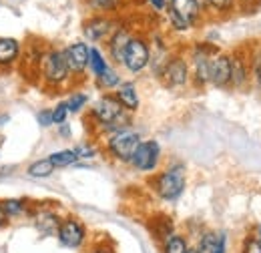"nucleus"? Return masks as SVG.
Returning a JSON list of instances; mask_svg holds the SVG:
<instances>
[{
	"label": "nucleus",
	"mask_w": 261,
	"mask_h": 253,
	"mask_svg": "<svg viewBox=\"0 0 261 253\" xmlns=\"http://www.w3.org/2000/svg\"><path fill=\"white\" fill-rule=\"evenodd\" d=\"M159 161H161V145L151 139V141H141V145L137 147L130 159V165L141 173H149L159 167Z\"/></svg>",
	"instance_id": "nucleus-6"
},
{
	"label": "nucleus",
	"mask_w": 261,
	"mask_h": 253,
	"mask_svg": "<svg viewBox=\"0 0 261 253\" xmlns=\"http://www.w3.org/2000/svg\"><path fill=\"white\" fill-rule=\"evenodd\" d=\"M8 121H10V117H8V115H4V113H0V127L6 125Z\"/></svg>",
	"instance_id": "nucleus-35"
},
{
	"label": "nucleus",
	"mask_w": 261,
	"mask_h": 253,
	"mask_svg": "<svg viewBox=\"0 0 261 253\" xmlns=\"http://www.w3.org/2000/svg\"><path fill=\"white\" fill-rule=\"evenodd\" d=\"M209 83L223 89L231 85V61L229 55H213L209 64Z\"/></svg>",
	"instance_id": "nucleus-11"
},
{
	"label": "nucleus",
	"mask_w": 261,
	"mask_h": 253,
	"mask_svg": "<svg viewBox=\"0 0 261 253\" xmlns=\"http://www.w3.org/2000/svg\"><path fill=\"white\" fill-rule=\"evenodd\" d=\"M87 103H89V96L85 95V93H72L70 98L66 100L68 113H79V111H83Z\"/></svg>",
	"instance_id": "nucleus-26"
},
{
	"label": "nucleus",
	"mask_w": 261,
	"mask_h": 253,
	"mask_svg": "<svg viewBox=\"0 0 261 253\" xmlns=\"http://www.w3.org/2000/svg\"><path fill=\"white\" fill-rule=\"evenodd\" d=\"M91 253H113V249H111V247H107L105 243H100V245H95Z\"/></svg>",
	"instance_id": "nucleus-33"
},
{
	"label": "nucleus",
	"mask_w": 261,
	"mask_h": 253,
	"mask_svg": "<svg viewBox=\"0 0 261 253\" xmlns=\"http://www.w3.org/2000/svg\"><path fill=\"white\" fill-rule=\"evenodd\" d=\"M115 98L119 100V105L129 111V113H135L139 109V95H137V87L133 83H123L117 87V93H115Z\"/></svg>",
	"instance_id": "nucleus-16"
},
{
	"label": "nucleus",
	"mask_w": 261,
	"mask_h": 253,
	"mask_svg": "<svg viewBox=\"0 0 261 253\" xmlns=\"http://www.w3.org/2000/svg\"><path fill=\"white\" fill-rule=\"evenodd\" d=\"M65 59L68 64V70L72 74H83L89 68V44L85 42H72L65 50Z\"/></svg>",
	"instance_id": "nucleus-10"
},
{
	"label": "nucleus",
	"mask_w": 261,
	"mask_h": 253,
	"mask_svg": "<svg viewBox=\"0 0 261 253\" xmlns=\"http://www.w3.org/2000/svg\"><path fill=\"white\" fill-rule=\"evenodd\" d=\"M111 31H113V22L105 16H93L89 22H85V36L93 42L102 40Z\"/></svg>",
	"instance_id": "nucleus-14"
},
{
	"label": "nucleus",
	"mask_w": 261,
	"mask_h": 253,
	"mask_svg": "<svg viewBox=\"0 0 261 253\" xmlns=\"http://www.w3.org/2000/svg\"><path fill=\"white\" fill-rule=\"evenodd\" d=\"M97 83L100 89H115V87H119L121 85V77H119V72L113 68V66H109L102 74H98L97 77Z\"/></svg>",
	"instance_id": "nucleus-24"
},
{
	"label": "nucleus",
	"mask_w": 261,
	"mask_h": 253,
	"mask_svg": "<svg viewBox=\"0 0 261 253\" xmlns=\"http://www.w3.org/2000/svg\"><path fill=\"white\" fill-rule=\"evenodd\" d=\"M197 253H227V233L225 231H205L199 237Z\"/></svg>",
	"instance_id": "nucleus-12"
},
{
	"label": "nucleus",
	"mask_w": 261,
	"mask_h": 253,
	"mask_svg": "<svg viewBox=\"0 0 261 253\" xmlns=\"http://www.w3.org/2000/svg\"><path fill=\"white\" fill-rule=\"evenodd\" d=\"M209 64H211V55L207 48H197L193 53V77L199 87L209 83Z\"/></svg>",
	"instance_id": "nucleus-13"
},
{
	"label": "nucleus",
	"mask_w": 261,
	"mask_h": 253,
	"mask_svg": "<svg viewBox=\"0 0 261 253\" xmlns=\"http://www.w3.org/2000/svg\"><path fill=\"white\" fill-rule=\"evenodd\" d=\"M189 251V243L183 235L173 233L163 241V253H187Z\"/></svg>",
	"instance_id": "nucleus-20"
},
{
	"label": "nucleus",
	"mask_w": 261,
	"mask_h": 253,
	"mask_svg": "<svg viewBox=\"0 0 261 253\" xmlns=\"http://www.w3.org/2000/svg\"><path fill=\"white\" fill-rule=\"evenodd\" d=\"M55 173V167H53V163L46 159H40V161H34L33 165L29 167V175L34 177V179H46V177H50Z\"/></svg>",
	"instance_id": "nucleus-22"
},
{
	"label": "nucleus",
	"mask_w": 261,
	"mask_h": 253,
	"mask_svg": "<svg viewBox=\"0 0 261 253\" xmlns=\"http://www.w3.org/2000/svg\"><path fill=\"white\" fill-rule=\"evenodd\" d=\"M42 74H44V83L50 85V87L63 85L68 79L70 70H68V64H66L63 50H50V53L44 55V59H42Z\"/></svg>",
	"instance_id": "nucleus-4"
},
{
	"label": "nucleus",
	"mask_w": 261,
	"mask_h": 253,
	"mask_svg": "<svg viewBox=\"0 0 261 253\" xmlns=\"http://www.w3.org/2000/svg\"><path fill=\"white\" fill-rule=\"evenodd\" d=\"M91 113H93V117L97 119L98 123L107 129V127L113 125V123H115L123 113H127V111L119 105V100L115 98V95H102L97 103L93 105V111H91Z\"/></svg>",
	"instance_id": "nucleus-8"
},
{
	"label": "nucleus",
	"mask_w": 261,
	"mask_h": 253,
	"mask_svg": "<svg viewBox=\"0 0 261 253\" xmlns=\"http://www.w3.org/2000/svg\"><path fill=\"white\" fill-rule=\"evenodd\" d=\"M89 4L95 10H113L117 6V0H89Z\"/></svg>",
	"instance_id": "nucleus-30"
},
{
	"label": "nucleus",
	"mask_w": 261,
	"mask_h": 253,
	"mask_svg": "<svg viewBox=\"0 0 261 253\" xmlns=\"http://www.w3.org/2000/svg\"><path fill=\"white\" fill-rule=\"evenodd\" d=\"M48 161L53 163L55 169H63V167H68V165H74L79 157L74 153V149H65V151H57L53 155H48Z\"/></svg>",
	"instance_id": "nucleus-21"
},
{
	"label": "nucleus",
	"mask_w": 261,
	"mask_h": 253,
	"mask_svg": "<svg viewBox=\"0 0 261 253\" xmlns=\"http://www.w3.org/2000/svg\"><path fill=\"white\" fill-rule=\"evenodd\" d=\"M187 183V169L181 163H173L155 179V193L165 201H175L183 195Z\"/></svg>",
	"instance_id": "nucleus-1"
},
{
	"label": "nucleus",
	"mask_w": 261,
	"mask_h": 253,
	"mask_svg": "<svg viewBox=\"0 0 261 253\" xmlns=\"http://www.w3.org/2000/svg\"><path fill=\"white\" fill-rule=\"evenodd\" d=\"M0 207L6 213V217H18L27 211V205H24L22 199H6V201L0 203Z\"/></svg>",
	"instance_id": "nucleus-25"
},
{
	"label": "nucleus",
	"mask_w": 261,
	"mask_h": 253,
	"mask_svg": "<svg viewBox=\"0 0 261 253\" xmlns=\"http://www.w3.org/2000/svg\"><path fill=\"white\" fill-rule=\"evenodd\" d=\"M161 77H163L165 85L171 89L183 87L189 81V66L183 57H171L169 61H165L161 68Z\"/></svg>",
	"instance_id": "nucleus-9"
},
{
	"label": "nucleus",
	"mask_w": 261,
	"mask_h": 253,
	"mask_svg": "<svg viewBox=\"0 0 261 253\" xmlns=\"http://www.w3.org/2000/svg\"><path fill=\"white\" fill-rule=\"evenodd\" d=\"M6 221H8V217H6V213H4V211H2V207H0V227H4Z\"/></svg>",
	"instance_id": "nucleus-34"
},
{
	"label": "nucleus",
	"mask_w": 261,
	"mask_h": 253,
	"mask_svg": "<svg viewBox=\"0 0 261 253\" xmlns=\"http://www.w3.org/2000/svg\"><path fill=\"white\" fill-rule=\"evenodd\" d=\"M20 55V42L16 38H0V66H10Z\"/></svg>",
	"instance_id": "nucleus-18"
},
{
	"label": "nucleus",
	"mask_w": 261,
	"mask_h": 253,
	"mask_svg": "<svg viewBox=\"0 0 261 253\" xmlns=\"http://www.w3.org/2000/svg\"><path fill=\"white\" fill-rule=\"evenodd\" d=\"M36 227H38V231H40L42 235L53 237V235L59 233L61 219H59V215L53 213V211H40V213L36 215Z\"/></svg>",
	"instance_id": "nucleus-17"
},
{
	"label": "nucleus",
	"mask_w": 261,
	"mask_h": 253,
	"mask_svg": "<svg viewBox=\"0 0 261 253\" xmlns=\"http://www.w3.org/2000/svg\"><path fill=\"white\" fill-rule=\"evenodd\" d=\"M89 68L93 70L95 79H97L98 74H102V72L109 68V63L105 61L102 53H100L98 48H95V46H91V48H89Z\"/></svg>",
	"instance_id": "nucleus-23"
},
{
	"label": "nucleus",
	"mask_w": 261,
	"mask_h": 253,
	"mask_svg": "<svg viewBox=\"0 0 261 253\" xmlns=\"http://www.w3.org/2000/svg\"><path fill=\"white\" fill-rule=\"evenodd\" d=\"M139 145H141V135L137 131H133V129L117 131L107 141L109 153L117 161H121V163H130V159H133Z\"/></svg>",
	"instance_id": "nucleus-3"
},
{
	"label": "nucleus",
	"mask_w": 261,
	"mask_h": 253,
	"mask_svg": "<svg viewBox=\"0 0 261 253\" xmlns=\"http://www.w3.org/2000/svg\"><path fill=\"white\" fill-rule=\"evenodd\" d=\"M199 16V0H169V22L175 31H189Z\"/></svg>",
	"instance_id": "nucleus-2"
},
{
	"label": "nucleus",
	"mask_w": 261,
	"mask_h": 253,
	"mask_svg": "<svg viewBox=\"0 0 261 253\" xmlns=\"http://www.w3.org/2000/svg\"><path fill=\"white\" fill-rule=\"evenodd\" d=\"M74 153L79 159H93L97 155V149L93 145H79V147H74Z\"/></svg>",
	"instance_id": "nucleus-29"
},
{
	"label": "nucleus",
	"mask_w": 261,
	"mask_h": 253,
	"mask_svg": "<svg viewBox=\"0 0 261 253\" xmlns=\"http://www.w3.org/2000/svg\"><path fill=\"white\" fill-rule=\"evenodd\" d=\"M59 241L68 247V249H79L85 245L87 241V227L79 219L74 217H68L65 221H61V227H59V233H57Z\"/></svg>",
	"instance_id": "nucleus-7"
},
{
	"label": "nucleus",
	"mask_w": 261,
	"mask_h": 253,
	"mask_svg": "<svg viewBox=\"0 0 261 253\" xmlns=\"http://www.w3.org/2000/svg\"><path fill=\"white\" fill-rule=\"evenodd\" d=\"M133 38L129 32L125 29H117L111 36V42H109V53H111V59L115 63L123 64V57H125V50H127V44Z\"/></svg>",
	"instance_id": "nucleus-15"
},
{
	"label": "nucleus",
	"mask_w": 261,
	"mask_h": 253,
	"mask_svg": "<svg viewBox=\"0 0 261 253\" xmlns=\"http://www.w3.org/2000/svg\"><path fill=\"white\" fill-rule=\"evenodd\" d=\"M61 135H65V137H68V135H70V129H68L66 125H63V129H61Z\"/></svg>",
	"instance_id": "nucleus-36"
},
{
	"label": "nucleus",
	"mask_w": 261,
	"mask_h": 253,
	"mask_svg": "<svg viewBox=\"0 0 261 253\" xmlns=\"http://www.w3.org/2000/svg\"><path fill=\"white\" fill-rule=\"evenodd\" d=\"M257 239L261 241V225H259V229H257Z\"/></svg>",
	"instance_id": "nucleus-37"
},
{
	"label": "nucleus",
	"mask_w": 261,
	"mask_h": 253,
	"mask_svg": "<svg viewBox=\"0 0 261 253\" xmlns=\"http://www.w3.org/2000/svg\"><path fill=\"white\" fill-rule=\"evenodd\" d=\"M187 253H197V251H195V247H189V251H187Z\"/></svg>",
	"instance_id": "nucleus-38"
},
{
	"label": "nucleus",
	"mask_w": 261,
	"mask_h": 253,
	"mask_svg": "<svg viewBox=\"0 0 261 253\" xmlns=\"http://www.w3.org/2000/svg\"><path fill=\"white\" fill-rule=\"evenodd\" d=\"M50 113H53V125H65L68 117V107L66 103H59Z\"/></svg>",
	"instance_id": "nucleus-27"
},
{
	"label": "nucleus",
	"mask_w": 261,
	"mask_h": 253,
	"mask_svg": "<svg viewBox=\"0 0 261 253\" xmlns=\"http://www.w3.org/2000/svg\"><path fill=\"white\" fill-rule=\"evenodd\" d=\"M229 61H231V83H233L235 87H243V85L247 83V79H249L247 61H245L243 57H239V55L229 57Z\"/></svg>",
	"instance_id": "nucleus-19"
},
{
	"label": "nucleus",
	"mask_w": 261,
	"mask_h": 253,
	"mask_svg": "<svg viewBox=\"0 0 261 253\" xmlns=\"http://www.w3.org/2000/svg\"><path fill=\"white\" fill-rule=\"evenodd\" d=\"M241 253H261V241L255 235H247L241 243Z\"/></svg>",
	"instance_id": "nucleus-28"
},
{
	"label": "nucleus",
	"mask_w": 261,
	"mask_h": 253,
	"mask_svg": "<svg viewBox=\"0 0 261 253\" xmlns=\"http://www.w3.org/2000/svg\"><path fill=\"white\" fill-rule=\"evenodd\" d=\"M151 63V48L147 44L145 38H130L129 44H127V50H125V57H123V66L137 74L141 70H145Z\"/></svg>",
	"instance_id": "nucleus-5"
},
{
	"label": "nucleus",
	"mask_w": 261,
	"mask_h": 253,
	"mask_svg": "<svg viewBox=\"0 0 261 253\" xmlns=\"http://www.w3.org/2000/svg\"><path fill=\"white\" fill-rule=\"evenodd\" d=\"M213 8H217V10H225L229 4H231V0H207Z\"/></svg>",
	"instance_id": "nucleus-32"
},
{
	"label": "nucleus",
	"mask_w": 261,
	"mask_h": 253,
	"mask_svg": "<svg viewBox=\"0 0 261 253\" xmlns=\"http://www.w3.org/2000/svg\"><path fill=\"white\" fill-rule=\"evenodd\" d=\"M36 119H38L40 127H50V125H53V113H50V111H40Z\"/></svg>",
	"instance_id": "nucleus-31"
}]
</instances>
